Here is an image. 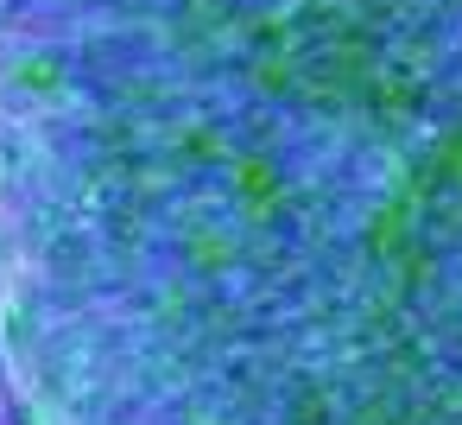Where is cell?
<instances>
[{
  "instance_id": "cell-1",
  "label": "cell",
  "mask_w": 462,
  "mask_h": 425,
  "mask_svg": "<svg viewBox=\"0 0 462 425\" xmlns=\"http://www.w3.org/2000/svg\"><path fill=\"white\" fill-rule=\"evenodd\" d=\"M0 425H20V406H14V387L0 381Z\"/></svg>"
}]
</instances>
